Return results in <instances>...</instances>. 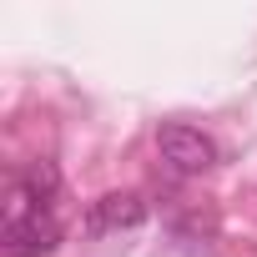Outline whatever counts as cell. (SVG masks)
Here are the masks:
<instances>
[{"label":"cell","instance_id":"3","mask_svg":"<svg viewBox=\"0 0 257 257\" xmlns=\"http://www.w3.org/2000/svg\"><path fill=\"white\" fill-rule=\"evenodd\" d=\"M147 222V202L137 192H106L91 202L86 212V232L91 237H106V232H137Z\"/></svg>","mask_w":257,"mask_h":257},{"label":"cell","instance_id":"1","mask_svg":"<svg viewBox=\"0 0 257 257\" xmlns=\"http://www.w3.org/2000/svg\"><path fill=\"white\" fill-rule=\"evenodd\" d=\"M56 247H61V222L51 217V207H41L21 187H11V202H6V252L11 257H46Z\"/></svg>","mask_w":257,"mask_h":257},{"label":"cell","instance_id":"2","mask_svg":"<svg viewBox=\"0 0 257 257\" xmlns=\"http://www.w3.org/2000/svg\"><path fill=\"white\" fill-rule=\"evenodd\" d=\"M157 157L177 177H202L217 162V142L207 132H197V126H187V121H167L162 132H157Z\"/></svg>","mask_w":257,"mask_h":257},{"label":"cell","instance_id":"4","mask_svg":"<svg viewBox=\"0 0 257 257\" xmlns=\"http://www.w3.org/2000/svg\"><path fill=\"white\" fill-rule=\"evenodd\" d=\"M16 187L31 197V202H41V207H51V197H56V187H61V172L51 167V162H36V167H26L21 177H16Z\"/></svg>","mask_w":257,"mask_h":257}]
</instances>
